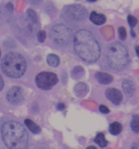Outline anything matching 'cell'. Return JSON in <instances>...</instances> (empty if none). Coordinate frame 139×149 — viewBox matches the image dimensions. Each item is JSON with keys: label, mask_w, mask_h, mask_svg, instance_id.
Returning <instances> with one entry per match:
<instances>
[{"label": "cell", "mask_w": 139, "mask_h": 149, "mask_svg": "<svg viewBox=\"0 0 139 149\" xmlns=\"http://www.w3.org/2000/svg\"><path fill=\"white\" fill-rule=\"evenodd\" d=\"M76 55L87 63H94L101 56V45L95 35L87 29H80L73 36Z\"/></svg>", "instance_id": "obj_1"}, {"label": "cell", "mask_w": 139, "mask_h": 149, "mask_svg": "<svg viewBox=\"0 0 139 149\" xmlns=\"http://www.w3.org/2000/svg\"><path fill=\"white\" fill-rule=\"evenodd\" d=\"M2 140L6 146L12 149H25L28 145V134L22 124L9 121L1 128Z\"/></svg>", "instance_id": "obj_2"}, {"label": "cell", "mask_w": 139, "mask_h": 149, "mask_svg": "<svg viewBox=\"0 0 139 149\" xmlns=\"http://www.w3.org/2000/svg\"><path fill=\"white\" fill-rule=\"evenodd\" d=\"M106 61L111 70L115 71H122L127 67L130 61L127 47L118 42L111 43L107 47Z\"/></svg>", "instance_id": "obj_3"}, {"label": "cell", "mask_w": 139, "mask_h": 149, "mask_svg": "<svg viewBox=\"0 0 139 149\" xmlns=\"http://www.w3.org/2000/svg\"><path fill=\"white\" fill-rule=\"evenodd\" d=\"M1 68L7 77L18 79L23 77L27 68V63L24 57L17 52H11L3 58Z\"/></svg>", "instance_id": "obj_4"}, {"label": "cell", "mask_w": 139, "mask_h": 149, "mask_svg": "<svg viewBox=\"0 0 139 149\" xmlns=\"http://www.w3.org/2000/svg\"><path fill=\"white\" fill-rule=\"evenodd\" d=\"M49 35L52 42L60 47H65L70 45L74 36L70 28L62 23L52 26Z\"/></svg>", "instance_id": "obj_5"}, {"label": "cell", "mask_w": 139, "mask_h": 149, "mask_svg": "<svg viewBox=\"0 0 139 149\" xmlns=\"http://www.w3.org/2000/svg\"><path fill=\"white\" fill-rule=\"evenodd\" d=\"M62 15L64 20L70 23H80L86 19L87 11L83 6L72 4L64 7Z\"/></svg>", "instance_id": "obj_6"}, {"label": "cell", "mask_w": 139, "mask_h": 149, "mask_svg": "<svg viewBox=\"0 0 139 149\" xmlns=\"http://www.w3.org/2000/svg\"><path fill=\"white\" fill-rule=\"evenodd\" d=\"M57 76L52 72L43 71L41 72L36 77V84L39 88L48 90L52 89L58 82Z\"/></svg>", "instance_id": "obj_7"}, {"label": "cell", "mask_w": 139, "mask_h": 149, "mask_svg": "<svg viewBox=\"0 0 139 149\" xmlns=\"http://www.w3.org/2000/svg\"><path fill=\"white\" fill-rule=\"evenodd\" d=\"M7 100L12 105H19L24 100V93L21 87H11L7 93Z\"/></svg>", "instance_id": "obj_8"}, {"label": "cell", "mask_w": 139, "mask_h": 149, "mask_svg": "<svg viewBox=\"0 0 139 149\" xmlns=\"http://www.w3.org/2000/svg\"><path fill=\"white\" fill-rule=\"evenodd\" d=\"M105 95L113 104L120 105L123 100V95L121 91L116 88H108L105 92Z\"/></svg>", "instance_id": "obj_9"}, {"label": "cell", "mask_w": 139, "mask_h": 149, "mask_svg": "<svg viewBox=\"0 0 139 149\" xmlns=\"http://www.w3.org/2000/svg\"><path fill=\"white\" fill-rule=\"evenodd\" d=\"M122 90L124 91L125 94L127 97H132L133 94H134L135 91H136L135 84L129 79L123 80L122 83Z\"/></svg>", "instance_id": "obj_10"}, {"label": "cell", "mask_w": 139, "mask_h": 149, "mask_svg": "<svg viewBox=\"0 0 139 149\" xmlns=\"http://www.w3.org/2000/svg\"><path fill=\"white\" fill-rule=\"evenodd\" d=\"M95 78L99 84H109L112 82L113 77L109 74L104 72H97L95 74Z\"/></svg>", "instance_id": "obj_11"}, {"label": "cell", "mask_w": 139, "mask_h": 149, "mask_svg": "<svg viewBox=\"0 0 139 149\" xmlns=\"http://www.w3.org/2000/svg\"><path fill=\"white\" fill-rule=\"evenodd\" d=\"M89 19L93 23L97 26H101L107 21V17L104 14H98L95 11H93L90 14Z\"/></svg>", "instance_id": "obj_12"}, {"label": "cell", "mask_w": 139, "mask_h": 149, "mask_svg": "<svg viewBox=\"0 0 139 149\" xmlns=\"http://www.w3.org/2000/svg\"><path fill=\"white\" fill-rule=\"evenodd\" d=\"M25 125H26L28 128L29 129V130L33 134H39L41 132V129L40 127L38 125H36L33 121H32L31 119H26L25 120Z\"/></svg>", "instance_id": "obj_13"}, {"label": "cell", "mask_w": 139, "mask_h": 149, "mask_svg": "<svg viewBox=\"0 0 139 149\" xmlns=\"http://www.w3.org/2000/svg\"><path fill=\"white\" fill-rule=\"evenodd\" d=\"M46 62L48 65L52 67H57L60 63V59L55 54H49L46 58Z\"/></svg>", "instance_id": "obj_14"}, {"label": "cell", "mask_w": 139, "mask_h": 149, "mask_svg": "<svg viewBox=\"0 0 139 149\" xmlns=\"http://www.w3.org/2000/svg\"><path fill=\"white\" fill-rule=\"evenodd\" d=\"M122 130V125L117 122L111 123L109 126V132L113 135H117Z\"/></svg>", "instance_id": "obj_15"}, {"label": "cell", "mask_w": 139, "mask_h": 149, "mask_svg": "<svg viewBox=\"0 0 139 149\" xmlns=\"http://www.w3.org/2000/svg\"><path fill=\"white\" fill-rule=\"evenodd\" d=\"M130 128L136 134H139V114H134L130 122Z\"/></svg>", "instance_id": "obj_16"}, {"label": "cell", "mask_w": 139, "mask_h": 149, "mask_svg": "<svg viewBox=\"0 0 139 149\" xmlns=\"http://www.w3.org/2000/svg\"><path fill=\"white\" fill-rule=\"evenodd\" d=\"M94 142L96 144H98L101 148H104L108 144V141L106 140L105 136L103 133H98L96 136L95 139H94Z\"/></svg>", "instance_id": "obj_17"}, {"label": "cell", "mask_w": 139, "mask_h": 149, "mask_svg": "<svg viewBox=\"0 0 139 149\" xmlns=\"http://www.w3.org/2000/svg\"><path fill=\"white\" fill-rule=\"evenodd\" d=\"M84 74V69L81 66H76L74 68L72 72V77L75 79L81 78Z\"/></svg>", "instance_id": "obj_18"}, {"label": "cell", "mask_w": 139, "mask_h": 149, "mask_svg": "<svg viewBox=\"0 0 139 149\" xmlns=\"http://www.w3.org/2000/svg\"><path fill=\"white\" fill-rule=\"evenodd\" d=\"M27 15L28 16L29 19H30L33 23H37L38 16H37V14H36V13L34 11V10H32V9H28V10H27Z\"/></svg>", "instance_id": "obj_19"}, {"label": "cell", "mask_w": 139, "mask_h": 149, "mask_svg": "<svg viewBox=\"0 0 139 149\" xmlns=\"http://www.w3.org/2000/svg\"><path fill=\"white\" fill-rule=\"evenodd\" d=\"M118 35L119 38H120L121 40L125 41L127 38V31H126L125 28L123 27V26H120L118 29Z\"/></svg>", "instance_id": "obj_20"}, {"label": "cell", "mask_w": 139, "mask_h": 149, "mask_svg": "<svg viewBox=\"0 0 139 149\" xmlns=\"http://www.w3.org/2000/svg\"><path fill=\"white\" fill-rule=\"evenodd\" d=\"M127 22H128V24L130 26V28L133 29L138 23V19L133 15H129L127 16Z\"/></svg>", "instance_id": "obj_21"}, {"label": "cell", "mask_w": 139, "mask_h": 149, "mask_svg": "<svg viewBox=\"0 0 139 149\" xmlns=\"http://www.w3.org/2000/svg\"><path fill=\"white\" fill-rule=\"evenodd\" d=\"M86 90V85L85 84H83V83H79V84H76V86L75 87V91L78 95H80V93H81V95H82L83 92Z\"/></svg>", "instance_id": "obj_22"}, {"label": "cell", "mask_w": 139, "mask_h": 149, "mask_svg": "<svg viewBox=\"0 0 139 149\" xmlns=\"http://www.w3.org/2000/svg\"><path fill=\"white\" fill-rule=\"evenodd\" d=\"M46 38V33L44 31H39L37 33V39L39 42L42 43L45 41Z\"/></svg>", "instance_id": "obj_23"}, {"label": "cell", "mask_w": 139, "mask_h": 149, "mask_svg": "<svg viewBox=\"0 0 139 149\" xmlns=\"http://www.w3.org/2000/svg\"><path fill=\"white\" fill-rule=\"evenodd\" d=\"M99 111L100 112H101L102 113H104V114H107V113H109V109L106 106H104V105H101L99 106Z\"/></svg>", "instance_id": "obj_24"}, {"label": "cell", "mask_w": 139, "mask_h": 149, "mask_svg": "<svg viewBox=\"0 0 139 149\" xmlns=\"http://www.w3.org/2000/svg\"><path fill=\"white\" fill-rule=\"evenodd\" d=\"M56 109L59 111H62L65 109V105L62 103H59L56 105Z\"/></svg>", "instance_id": "obj_25"}, {"label": "cell", "mask_w": 139, "mask_h": 149, "mask_svg": "<svg viewBox=\"0 0 139 149\" xmlns=\"http://www.w3.org/2000/svg\"><path fill=\"white\" fill-rule=\"evenodd\" d=\"M4 80H3L2 77H1V74H0V92L3 90V88H4Z\"/></svg>", "instance_id": "obj_26"}, {"label": "cell", "mask_w": 139, "mask_h": 149, "mask_svg": "<svg viewBox=\"0 0 139 149\" xmlns=\"http://www.w3.org/2000/svg\"><path fill=\"white\" fill-rule=\"evenodd\" d=\"M7 8L9 10H10V11H12L13 10V6L12 4H11V3H8L7 5Z\"/></svg>", "instance_id": "obj_27"}, {"label": "cell", "mask_w": 139, "mask_h": 149, "mask_svg": "<svg viewBox=\"0 0 139 149\" xmlns=\"http://www.w3.org/2000/svg\"><path fill=\"white\" fill-rule=\"evenodd\" d=\"M135 50H136V54H137V56L139 58V46H136L135 47Z\"/></svg>", "instance_id": "obj_28"}, {"label": "cell", "mask_w": 139, "mask_h": 149, "mask_svg": "<svg viewBox=\"0 0 139 149\" xmlns=\"http://www.w3.org/2000/svg\"><path fill=\"white\" fill-rule=\"evenodd\" d=\"M130 32H131V36H133V37H136V33H135V32L133 31V30H131V31H130Z\"/></svg>", "instance_id": "obj_29"}, {"label": "cell", "mask_w": 139, "mask_h": 149, "mask_svg": "<svg viewBox=\"0 0 139 149\" xmlns=\"http://www.w3.org/2000/svg\"><path fill=\"white\" fill-rule=\"evenodd\" d=\"M86 1H90V2H94V1H97V0H86Z\"/></svg>", "instance_id": "obj_30"}, {"label": "cell", "mask_w": 139, "mask_h": 149, "mask_svg": "<svg viewBox=\"0 0 139 149\" xmlns=\"http://www.w3.org/2000/svg\"><path fill=\"white\" fill-rule=\"evenodd\" d=\"M88 148H94V149H96L95 146H88Z\"/></svg>", "instance_id": "obj_31"}, {"label": "cell", "mask_w": 139, "mask_h": 149, "mask_svg": "<svg viewBox=\"0 0 139 149\" xmlns=\"http://www.w3.org/2000/svg\"><path fill=\"white\" fill-rule=\"evenodd\" d=\"M0 58H1V51H0Z\"/></svg>", "instance_id": "obj_32"}]
</instances>
